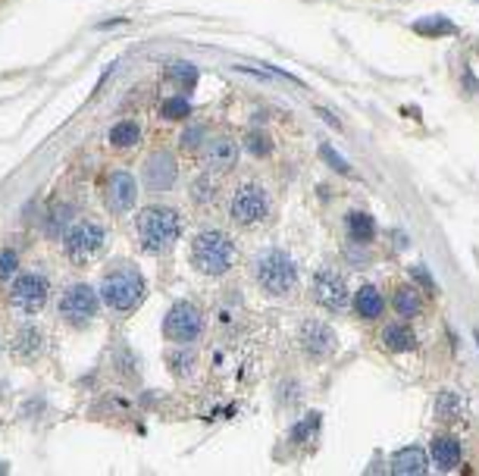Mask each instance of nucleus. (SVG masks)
<instances>
[{"mask_svg": "<svg viewBox=\"0 0 479 476\" xmlns=\"http://www.w3.org/2000/svg\"><path fill=\"white\" fill-rule=\"evenodd\" d=\"M135 229H138L141 248L151 251V254H160L179 242V235H182V219L169 207H144L135 219Z\"/></svg>", "mask_w": 479, "mask_h": 476, "instance_id": "obj_1", "label": "nucleus"}, {"mask_svg": "<svg viewBox=\"0 0 479 476\" xmlns=\"http://www.w3.org/2000/svg\"><path fill=\"white\" fill-rule=\"evenodd\" d=\"M191 264L204 276H223L235 264V244L223 232H201L191 242Z\"/></svg>", "mask_w": 479, "mask_h": 476, "instance_id": "obj_2", "label": "nucleus"}, {"mask_svg": "<svg viewBox=\"0 0 479 476\" xmlns=\"http://www.w3.org/2000/svg\"><path fill=\"white\" fill-rule=\"evenodd\" d=\"M254 276H257V285L266 291V295H288V291L298 285V269L292 264V257L282 251H270L263 257H257L254 264Z\"/></svg>", "mask_w": 479, "mask_h": 476, "instance_id": "obj_3", "label": "nucleus"}, {"mask_svg": "<svg viewBox=\"0 0 479 476\" xmlns=\"http://www.w3.org/2000/svg\"><path fill=\"white\" fill-rule=\"evenodd\" d=\"M141 298H144V279L132 267L107 273V279L100 282V301L107 307H113V311H132Z\"/></svg>", "mask_w": 479, "mask_h": 476, "instance_id": "obj_4", "label": "nucleus"}, {"mask_svg": "<svg viewBox=\"0 0 479 476\" xmlns=\"http://www.w3.org/2000/svg\"><path fill=\"white\" fill-rule=\"evenodd\" d=\"M204 329V316L194 304H188V301H179V304H172L167 311V320H163V332H167L169 342L176 345H188L194 342V338L201 336Z\"/></svg>", "mask_w": 479, "mask_h": 476, "instance_id": "obj_5", "label": "nucleus"}, {"mask_svg": "<svg viewBox=\"0 0 479 476\" xmlns=\"http://www.w3.org/2000/svg\"><path fill=\"white\" fill-rule=\"evenodd\" d=\"M47 295H51V285L38 273H22L10 285V304L22 314H38L47 304Z\"/></svg>", "mask_w": 479, "mask_h": 476, "instance_id": "obj_6", "label": "nucleus"}, {"mask_svg": "<svg viewBox=\"0 0 479 476\" xmlns=\"http://www.w3.org/2000/svg\"><path fill=\"white\" fill-rule=\"evenodd\" d=\"M229 213L238 226H257L266 213H270V197H266L260 185H241L238 192L232 195Z\"/></svg>", "mask_w": 479, "mask_h": 476, "instance_id": "obj_7", "label": "nucleus"}, {"mask_svg": "<svg viewBox=\"0 0 479 476\" xmlns=\"http://www.w3.org/2000/svg\"><path fill=\"white\" fill-rule=\"evenodd\" d=\"M98 301L100 291H94L91 285H73L66 295L60 298V316L73 326H85L98 316Z\"/></svg>", "mask_w": 479, "mask_h": 476, "instance_id": "obj_8", "label": "nucleus"}, {"mask_svg": "<svg viewBox=\"0 0 479 476\" xmlns=\"http://www.w3.org/2000/svg\"><path fill=\"white\" fill-rule=\"evenodd\" d=\"M104 229L98 223H75L73 229L66 232V254L69 260H75V264H85V260H91L94 254L104 248Z\"/></svg>", "mask_w": 479, "mask_h": 476, "instance_id": "obj_9", "label": "nucleus"}, {"mask_svg": "<svg viewBox=\"0 0 479 476\" xmlns=\"http://www.w3.org/2000/svg\"><path fill=\"white\" fill-rule=\"evenodd\" d=\"M176 176H179V166H176V157L167 154V150H157V154L147 157L144 163V188L154 195L160 192H169L176 185Z\"/></svg>", "mask_w": 479, "mask_h": 476, "instance_id": "obj_10", "label": "nucleus"}, {"mask_svg": "<svg viewBox=\"0 0 479 476\" xmlns=\"http://www.w3.org/2000/svg\"><path fill=\"white\" fill-rule=\"evenodd\" d=\"M135 197H138V185L135 179L129 176L125 170H116L110 172L107 185H104V204L110 213H125L135 207Z\"/></svg>", "mask_w": 479, "mask_h": 476, "instance_id": "obj_11", "label": "nucleus"}, {"mask_svg": "<svg viewBox=\"0 0 479 476\" xmlns=\"http://www.w3.org/2000/svg\"><path fill=\"white\" fill-rule=\"evenodd\" d=\"M313 298L317 304H323L326 311H344L348 307V285H344L342 276H335L332 269H323V273L313 276Z\"/></svg>", "mask_w": 479, "mask_h": 476, "instance_id": "obj_12", "label": "nucleus"}, {"mask_svg": "<svg viewBox=\"0 0 479 476\" xmlns=\"http://www.w3.org/2000/svg\"><path fill=\"white\" fill-rule=\"evenodd\" d=\"M301 345L310 357L320 361V357H329L335 351V332L329 329L326 323L310 320V323H304V329H301Z\"/></svg>", "mask_w": 479, "mask_h": 476, "instance_id": "obj_13", "label": "nucleus"}, {"mask_svg": "<svg viewBox=\"0 0 479 476\" xmlns=\"http://www.w3.org/2000/svg\"><path fill=\"white\" fill-rule=\"evenodd\" d=\"M235 160H238V145H235L232 138H226V135H216V138H210L207 145H204V163L214 172L232 170Z\"/></svg>", "mask_w": 479, "mask_h": 476, "instance_id": "obj_14", "label": "nucleus"}, {"mask_svg": "<svg viewBox=\"0 0 479 476\" xmlns=\"http://www.w3.org/2000/svg\"><path fill=\"white\" fill-rule=\"evenodd\" d=\"M426 467H429L426 451L417 448V445H407V448L391 455V473H398V476H423Z\"/></svg>", "mask_w": 479, "mask_h": 476, "instance_id": "obj_15", "label": "nucleus"}, {"mask_svg": "<svg viewBox=\"0 0 479 476\" xmlns=\"http://www.w3.org/2000/svg\"><path fill=\"white\" fill-rule=\"evenodd\" d=\"M429 455H433V461H436L438 470L448 473V470H454V467L460 464V442L454 439V435H436Z\"/></svg>", "mask_w": 479, "mask_h": 476, "instance_id": "obj_16", "label": "nucleus"}, {"mask_svg": "<svg viewBox=\"0 0 479 476\" xmlns=\"http://www.w3.org/2000/svg\"><path fill=\"white\" fill-rule=\"evenodd\" d=\"M382 348L391 354H404L417 348V336L404 326V323H391V326L382 329Z\"/></svg>", "mask_w": 479, "mask_h": 476, "instance_id": "obj_17", "label": "nucleus"}, {"mask_svg": "<svg viewBox=\"0 0 479 476\" xmlns=\"http://www.w3.org/2000/svg\"><path fill=\"white\" fill-rule=\"evenodd\" d=\"M382 307H386V301H382V295L373 289V285H364V289L354 295V311L364 316V320H376V316L382 314Z\"/></svg>", "mask_w": 479, "mask_h": 476, "instance_id": "obj_18", "label": "nucleus"}, {"mask_svg": "<svg viewBox=\"0 0 479 476\" xmlns=\"http://www.w3.org/2000/svg\"><path fill=\"white\" fill-rule=\"evenodd\" d=\"M41 342H44L41 332L26 326V329L16 332V338H13V354H19V357H35L38 351H41Z\"/></svg>", "mask_w": 479, "mask_h": 476, "instance_id": "obj_19", "label": "nucleus"}, {"mask_svg": "<svg viewBox=\"0 0 479 476\" xmlns=\"http://www.w3.org/2000/svg\"><path fill=\"white\" fill-rule=\"evenodd\" d=\"M395 311L401 316H417L423 311L420 289H414V285H401V289L395 291Z\"/></svg>", "mask_w": 479, "mask_h": 476, "instance_id": "obj_20", "label": "nucleus"}, {"mask_svg": "<svg viewBox=\"0 0 479 476\" xmlns=\"http://www.w3.org/2000/svg\"><path fill=\"white\" fill-rule=\"evenodd\" d=\"M135 141H141V125L132 123V119L116 123L113 129H110V145H113V148H132Z\"/></svg>", "mask_w": 479, "mask_h": 476, "instance_id": "obj_21", "label": "nucleus"}, {"mask_svg": "<svg viewBox=\"0 0 479 476\" xmlns=\"http://www.w3.org/2000/svg\"><path fill=\"white\" fill-rule=\"evenodd\" d=\"M348 232H351V238H354V242L367 244V242L373 238V232H376L373 217H367V213H360V210L348 213Z\"/></svg>", "mask_w": 479, "mask_h": 476, "instance_id": "obj_22", "label": "nucleus"}, {"mask_svg": "<svg viewBox=\"0 0 479 476\" xmlns=\"http://www.w3.org/2000/svg\"><path fill=\"white\" fill-rule=\"evenodd\" d=\"M460 410H464V404H460L458 392H442V395H438V401H436L438 420H458Z\"/></svg>", "mask_w": 479, "mask_h": 476, "instance_id": "obj_23", "label": "nucleus"}, {"mask_svg": "<svg viewBox=\"0 0 479 476\" xmlns=\"http://www.w3.org/2000/svg\"><path fill=\"white\" fill-rule=\"evenodd\" d=\"M69 219H73V207H69V204H57V207L51 210V217H47V232L63 235V229H66Z\"/></svg>", "mask_w": 479, "mask_h": 476, "instance_id": "obj_24", "label": "nucleus"}, {"mask_svg": "<svg viewBox=\"0 0 479 476\" xmlns=\"http://www.w3.org/2000/svg\"><path fill=\"white\" fill-rule=\"evenodd\" d=\"M169 78H172V82H179L182 88H191V85L198 82V69H194V63H172Z\"/></svg>", "mask_w": 479, "mask_h": 476, "instance_id": "obj_25", "label": "nucleus"}, {"mask_svg": "<svg viewBox=\"0 0 479 476\" xmlns=\"http://www.w3.org/2000/svg\"><path fill=\"white\" fill-rule=\"evenodd\" d=\"M216 195H219V185H216V182L210 179V176H201L198 182H194V188H191V197H194L198 204H210Z\"/></svg>", "mask_w": 479, "mask_h": 476, "instance_id": "obj_26", "label": "nucleus"}, {"mask_svg": "<svg viewBox=\"0 0 479 476\" xmlns=\"http://www.w3.org/2000/svg\"><path fill=\"white\" fill-rule=\"evenodd\" d=\"M160 113L167 119H185V116H191V104L185 98H169V100H163Z\"/></svg>", "mask_w": 479, "mask_h": 476, "instance_id": "obj_27", "label": "nucleus"}, {"mask_svg": "<svg viewBox=\"0 0 479 476\" xmlns=\"http://www.w3.org/2000/svg\"><path fill=\"white\" fill-rule=\"evenodd\" d=\"M414 31H420V35H451L454 26L448 19H429V22H414Z\"/></svg>", "mask_w": 479, "mask_h": 476, "instance_id": "obj_28", "label": "nucleus"}, {"mask_svg": "<svg viewBox=\"0 0 479 476\" xmlns=\"http://www.w3.org/2000/svg\"><path fill=\"white\" fill-rule=\"evenodd\" d=\"M245 148L254 157H266V154H270V141H266V135H260V132H251L248 138H245Z\"/></svg>", "mask_w": 479, "mask_h": 476, "instance_id": "obj_29", "label": "nucleus"}, {"mask_svg": "<svg viewBox=\"0 0 479 476\" xmlns=\"http://www.w3.org/2000/svg\"><path fill=\"white\" fill-rule=\"evenodd\" d=\"M16 267H19V257H16V251H0V282H4V279H13V276H16Z\"/></svg>", "mask_w": 479, "mask_h": 476, "instance_id": "obj_30", "label": "nucleus"}, {"mask_svg": "<svg viewBox=\"0 0 479 476\" xmlns=\"http://www.w3.org/2000/svg\"><path fill=\"white\" fill-rule=\"evenodd\" d=\"M320 154H323V160H326L329 166H332V170H339V172H344V176H351V166H348V160L335 154V150L329 148V145H323V148H320Z\"/></svg>", "mask_w": 479, "mask_h": 476, "instance_id": "obj_31", "label": "nucleus"}, {"mask_svg": "<svg viewBox=\"0 0 479 476\" xmlns=\"http://www.w3.org/2000/svg\"><path fill=\"white\" fill-rule=\"evenodd\" d=\"M313 430H320V414H307V420H304V423H298L295 430H292V439L301 442V439H307Z\"/></svg>", "mask_w": 479, "mask_h": 476, "instance_id": "obj_32", "label": "nucleus"}, {"mask_svg": "<svg viewBox=\"0 0 479 476\" xmlns=\"http://www.w3.org/2000/svg\"><path fill=\"white\" fill-rule=\"evenodd\" d=\"M411 276H414V282H420V289H423V291H429V295L436 291V282H433V276L426 273V267H414V269H411Z\"/></svg>", "mask_w": 479, "mask_h": 476, "instance_id": "obj_33", "label": "nucleus"}, {"mask_svg": "<svg viewBox=\"0 0 479 476\" xmlns=\"http://www.w3.org/2000/svg\"><path fill=\"white\" fill-rule=\"evenodd\" d=\"M198 138H201V129H188L185 135H182V148H198Z\"/></svg>", "mask_w": 479, "mask_h": 476, "instance_id": "obj_34", "label": "nucleus"}, {"mask_svg": "<svg viewBox=\"0 0 479 476\" xmlns=\"http://www.w3.org/2000/svg\"><path fill=\"white\" fill-rule=\"evenodd\" d=\"M317 116H323V119H326V123H329V125H335V129H339V123H335V116H332V113H329V110H323V107H317Z\"/></svg>", "mask_w": 479, "mask_h": 476, "instance_id": "obj_35", "label": "nucleus"}, {"mask_svg": "<svg viewBox=\"0 0 479 476\" xmlns=\"http://www.w3.org/2000/svg\"><path fill=\"white\" fill-rule=\"evenodd\" d=\"M476 345H479V336H476Z\"/></svg>", "mask_w": 479, "mask_h": 476, "instance_id": "obj_36", "label": "nucleus"}]
</instances>
